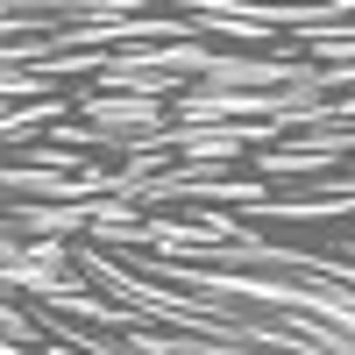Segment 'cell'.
Returning <instances> with one entry per match:
<instances>
[]
</instances>
